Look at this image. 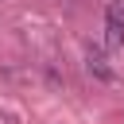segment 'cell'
I'll return each instance as SVG.
<instances>
[{"label": "cell", "instance_id": "cell-1", "mask_svg": "<svg viewBox=\"0 0 124 124\" xmlns=\"http://www.w3.org/2000/svg\"><path fill=\"white\" fill-rule=\"evenodd\" d=\"M105 43L108 46L124 43V4L120 0H108V8H105Z\"/></svg>", "mask_w": 124, "mask_h": 124}, {"label": "cell", "instance_id": "cell-2", "mask_svg": "<svg viewBox=\"0 0 124 124\" xmlns=\"http://www.w3.org/2000/svg\"><path fill=\"white\" fill-rule=\"evenodd\" d=\"M85 66H89V74L93 78H101V81H112L116 74H112V66H108V58H105V50H97V46H89L85 50Z\"/></svg>", "mask_w": 124, "mask_h": 124}]
</instances>
